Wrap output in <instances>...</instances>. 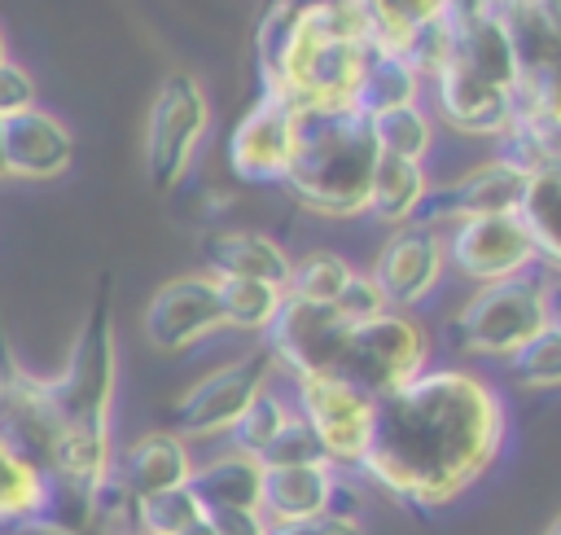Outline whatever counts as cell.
Segmentation results:
<instances>
[{
	"label": "cell",
	"mask_w": 561,
	"mask_h": 535,
	"mask_svg": "<svg viewBox=\"0 0 561 535\" xmlns=\"http://www.w3.org/2000/svg\"><path fill=\"white\" fill-rule=\"evenodd\" d=\"M504 447V399L469 368H425L373 408V439L355 465L412 513L465 496Z\"/></svg>",
	"instance_id": "cell-1"
},
{
	"label": "cell",
	"mask_w": 561,
	"mask_h": 535,
	"mask_svg": "<svg viewBox=\"0 0 561 535\" xmlns=\"http://www.w3.org/2000/svg\"><path fill=\"white\" fill-rule=\"evenodd\" d=\"M381 149L373 118L346 105H298L294 110V158L280 189L311 215L355 219L368 210V184Z\"/></svg>",
	"instance_id": "cell-2"
},
{
	"label": "cell",
	"mask_w": 561,
	"mask_h": 535,
	"mask_svg": "<svg viewBox=\"0 0 561 535\" xmlns=\"http://www.w3.org/2000/svg\"><path fill=\"white\" fill-rule=\"evenodd\" d=\"M373 48L381 44L355 0H298L280 92L298 105H346Z\"/></svg>",
	"instance_id": "cell-3"
},
{
	"label": "cell",
	"mask_w": 561,
	"mask_h": 535,
	"mask_svg": "<svg viewBox=\"0 0 561 535\" xmlns=\"http://www.w3.org/2000/svg\"><path fill=\"white\" fill-rule=\"evenodd\" d=\"M114 382H118V351H114V316H110V276H101L96 298L70 342L66 368L48 377L66 434L110 443Z\"/></svg>",
	"instance_id": "cell-4"
},
{
	"label": "cell",
	"mask_w": 561,
	"mask_h": 535,
	"mask_svg": "<svg viewBox=\"0 0 561 535\" xmlns=\"http://www.w3.org/2000/svg\"><path fill=\"white\" fill-rule=\"evenodd\" d=\"M425 360H430V333L408 311L386 307L381 316L351 325L333 377L377 403L399 386H408L416 373H425Z\"/></svg>",
	"instance_id": "cell-5"
},
{
	"label": "cell",
	"mask_w": 561,
	"mask_h": 535,
	"mask_svg": "<svg viewBox=\"0 0 561 535\" xmlns=\"http://www.w3.org/2000/svg\"><path fill=\"white\" fill-rule=\"evenodd\" d=\"M543 329V276H508L482 285L447 320V338L465 355H513L530 333Z\"/></svg>",
	"instance_id": "cell-6"
},
{
	"label": "cell",
	"mask_w": 561,
	"mask_h": 535,
	"mask_svg": "<svg viewBox=\"0 0 561 535\" xmlns=\"http://www.w3.org/2000/svg\"><path fill=\"white\" fill-rule=\"evenodd\" d=\"M206 123H210V101L202 83L188 70H171L158 83L145 118V175L158 193H171L184 180L193 149L206 136Z\"/></svg>",
	"instance_id": "cell-7"
},
{
	"label": "cell",
	"mask_w": 561,
	"mask_h": 535,
	"mask_svg": "<svg viewBox=\"0 0 561 535\" xmlns=\"http://www.w3.org/2000/svg\"><path fill=\"white\" fill-rule=\"evenodd\" d=\"M272 355L267 346L245 351L232 364H219L215 373H206L202 382H193L171 408H167V430L180 439H210V434H228V425L245 412V403L267 386L272 373Z\"/></svg>",
	"instance_id": "cell-8"
},
{
	"label": "cell",
	"mask_w": 561,
	"mask_h": 535,
	"mask_svg": "<svg viewBox=\"0 0 561 535\" xmlns=\"http://www.w3.org/2000/svg\"><path fill=\"white\" fill-rule=\"evenodd\" d=\"M346 333H351V325L337 316L333 303H302V298L285 294L272 325L263 329V346H267L272 364H280L294 382L298 377H333Z\"/></svg>",
	"instance_id": "cell-9"
},
{
	"label": "cell",
	"mask_w": 561,
	"mask_h": 535,
	"mask_svg": "<svg viewBox=\"0 0 561 535\" xmlns=\"http://www.w3.org/2000/svg\"><path fill=\"white\" fill-rule=\"evenodd\" d=\"M61 434H66V425H61V412L53 403L48 377L26 373L13 360L9 338L0 329V439L9 447H18L22 456H31L39 469H48Z\"/></svg>",
	"instance_id": "cell-10"
},
{
	"label": "cell",
	"mask_w": 561,
	"mask_h": 535,
	"mask_svg": "<svg viewBox=\"0 0 561 535\" xmlns=\"http://www.w3.org/2000/svg\"><path fill=\"white\" fill-rule=\"evenodd\" d=\"M373 399L359 395L355 386L337 377H298V417L316 434L324 460L337 465H359L373 439Z\"/></svg>",
	"instance_id": "cell-11"
},
{
	"label": "cell",
	"mask_w": 561,
	"mask_h": 535,
	"mask_svg": "<svg viewBox=\"0 0 561 535\" xmlns=\"http://www.w3.org/2000/svg\"><path fill=\"white\" fill-rule=\"evenodd\" d=\"M443 254L460 276H469L478 285H495V281L522 276V272H530V263H539L535 241H530L526 224L517 219V210L513 215H478V219L451 224V232L443 241Z\"/></svg>",
	"instance_id": "cell-12"
},
{
	"label": "cell",
	"mask_w": 561,
	"mask_h": 535,
	"mask_svg": "<svg viewBox=\"0 0 561 535\" xmlns=\"http://www.w3.org/2000/svg\"><path fill=\"white\" fill-rule=\"evenodd\" d=\"M294 110L289 92H259L228 136V167L245 184H280L294 158Z\"/></svg>",
	"instance_id": "cell-13"
},
{
	"label": "cell",
	"mask_w": 561,
	"mask_h": 535,
	"mask_svg": "<svg viewBox=\"0 0 561 535\" xmlns=\"http://www.w3.org/2000/svg\"><path fill=\"white\" fill-rule=\"evenodd\" d=\"M140 325H145L149 346L162 351V355H180V351L197 346L202 338L219 333L224 311H219L215 276L210 272H188V276H175V281L158 285Z\"/></svg>",
	"instance_id": "cell-14"
},
{
	"label": "cell",
	"mask_w": 561,
	"mask_h": 535,
	"mask_svg": "<svg viewBox=\"0 0 561 535\" xmlns=\"http://www.w3.org/2000/svg\"><path fill=\"white\" fill-rule=\"evenodd\" d=\"M526 171L508 158H491L438 189L425 193V202L416 206L412 224L438 228V224H460V219H478V215H513L522 206L526 193Z\"/></svg>",
	"instance_id": "cell-15"
},
{
	"label": "cell",
	"mask_w": 561,
	"mask_h": 535,
	"mask_svg": "<svg viewBox=\"0 0 561 535\" xmlns=\"http://www.w3.org/2000/svg\"><path fill=\"white\" fill-rule=\"evenodd\" d=\"M443 263H447V254H443L438 228L399 224V228L381 241V250H377L368 276L377 281V289L386 294V303H390L394 311H403V307H416V303L438 285Z\"/></svg>",
	"instance_id": "cell-16"
},
{
	"label": "cell",
	"mask_w": 561,
	"mask_h": 535,
	"mask_svg": "<svg viewBox=\"0 0 561 535\" xmlns=\"http://www.w3.org/2000/svg\"><path fill=\"white\" fill-rule=\"evenodd\" d=\"M434 83V101L447 127L465 132V136H504L513 123V92L500 83L478 79L473 70L443 61V70L430 79Z\"/></svg>",
	"instance_id": "cell-17"
},
{
	"label": "cell",
	"mask_w": 561,
	"mask_h": 535,
	"mask_svg": "<svg viewBox=\"0 0 561 535\" xmlns=\"http://www.w3.org/2000/svg\"><path fill=\"white\" fill-rule=\"evenodd\" d=\"M70 158H75V136L48 110L31 105V110H18V114L4 118L9 175H18V180H53V175H61L70 167Z\"/></svg>",
	"instance_id": "cell-18"
},
{
	"label": "cell",
	"mask_w": 561,
	"mask_h": 535,
	"mask_svg": "<svg viewBox=\"0 0 561 535\" xmlns=\"http://www.w3.org/2000/svg\"><path fill=\"white\" fill-rule=\"evenodd\" d=\"M337 469L329 460L311 465H263V491H259V513L276 522H302L337 509Z\"/></svg>",
	"instance_id": "cell-19"
},
{
	"label": "cell",
	"mask_w": 561,
	"mask_h": 535,
	"mask_svg": "<svg viewBox=\"0 0 561 535\" xmlns=\"http://www.w3.org/2000/svg\"><path fill=\"white\" fill-rule=\"evenodd\" d=\"M193 474V456L188 443L171 430H149L136 443L123 447V456H114V478L127 496H158V491H175L184 487Z\"/></svg>",
	"instance_id": "cell-20"
},
{
	"label": "cell",
	"mask_w": 561,
	"mask_h": 535,
	"mask_svg": "<svg viewBox=\"0 0 561 535\" xmlns=\"http://www.w3.org/2000/svg\"><path fill=\"white\" fill-rule=\"evenodd\" d=\"M202 259L210 276H237V281H267V285H289L294 259L263 232L245 228H224L202 241Z\"/></svg>",
	"instance_id": "cell-21"
},
{
	"label": "cell",
	"mask_w": 561,
	"mask_h": 535,
	"mask_svg": "<svg viewBox=\"0 0 561 535\" xmlns=\"http://www.w3.org/2000/svg\"><path fill=\"white\" fill-rule=\"evenodd\" d=\"M188 491L202 504V513H215V509H259L263 465L254 456H241V452L210 456L206 465H193Z\"/></svg>",
	"instance_id": "cell-22"
},
{
	"label": "cell",
	"mask_w": 561,
	"mask_h": 535,
	"mask_svg": "<svg viewBox=\"0 0 561 535\" xmlns=\"http://www.w3.org/2000/svg\"><path fill=\"white\" fill-rule=\"evenodd\" d=\"M421 92V75L390 48H373L368 61H364V75L351 92V105L364 114V118H377L386 110H399V105H412Z\"/></svg>",
	"instance_id": "cell-23"
},
{
	"label": "cell",
	"mask_w": 561,
	"mask_h": 535,
	"mask_svg": "<svg viewBox=\"0 0 561 535\" xmlns=\"http://www.w3.org/2000/svg\"><path fill=\"white\" fill-rule=\"evenodd\" d=\"M517 219L526 224V232L535 241V254L552 272H561V162L530 171Z\"/></svg>",
	"instance_id": "cell-24"
},
{
	"label": "cell",
	"mask_w": 561,
	"mask_h": 535,
	"mask_svg": "<svg viewBox=\"0 0 561 535\" xmlns=\"http://www.w3.org/2000/svg\"><path fill=\"white\" fill-rule=\"evenodd\" d=\"M430 193V175L421 162H408V158H394V153H381L377 167H373V184H368V210L386 224H412L416 206L425 202Z\"/></svg>",
	"instance_id": "cell-25"
},
{
	"label": "cell",
	"mask_w": 561,
	"mask_h": 535,
	"mask_svg": "<svg viewBox=\"0 0 561 535\" xmlns=\"http://www.w3.org/2000/svg\"><path fill=\"white\" fill-rule=\"evenodd\" d=\"M44 487V469L0 439V531H35Z\"/></svg>",
	"instance_id": "cell-26"
},
{
	"label": "cell",
	"mask_w": 561,
	"mask_h": 535,
	"mask_svg": "<svg viewBox=\"0 0 561 535\" xmlns=\"http://www.w3.org/2000/svg\"><path fill=\"white\" fill-rule=\"evenodd\" d=\"M219 285V311H224V329H241V333H263L285 298L280 285L267 281H237V276H215Z\"/></svg>",
	"instance_id": "cell-27"
},
{
	"label": "cell",
	"mask_w": 561,
	"mask_h": 535,
	"mask_svg": "<svg viewBox=\"0 0 561 535\" xmlns=\"http://www.w3.org/2000/svg\"><path fill=\"white\" fill-rule=\"evenodd\" d=\"M289 417H294V408L276 395V390H259L250 403H245V412L228 425V439H232V452H241V456H254V460H263V452L276 443V434L289 425Z\"/></svg>",
	"instance_id": "cell-28"
},
{
	"label": "cell",
	"mask_w": 561,
	"mask_h": 535,
	"mask_svg": "<svg viewBox=\"0 0 561 535\" xmlns=\"http://www.w3.org/2000/svg\"><path fill=\"white\" fill-rule=\"evenodd\" d=\"M294 13H298V0H272L263 9L259 26H254V75H259V92H280V66H285Z\"/></svg>",
	"instance_id": "cell-29"
},
{
	"label": "cell",
	"mask_w": 561,
	"mask_h": 535,
	"mask_svg": "<svg viewBox=\"0 0 561 535\" xmlns=\"http://www.w3.org/2000/svg\"><path fill=\"white\" fill-rule=\"evenodd\" d=\"M373 140L381 153H394V158H408V162H421L434 145V123L430 114L412 101V105H399V110H386L373 118Z\"/></svg>",
	"instance_id": "cell-30"
},
{
	"label": "cell",
	"mask_w": 561,
	"mask_h": 535,
	"mask_svg": "<svg viewBox=\"0 0 561 535\" xmlns=\"http://www.w3.org/2000/svg\"><path fill=\"white\" fill-rule=\"evenodd\" d=\"M359 13L368 18V31L381 48H399L416 26L443 13V0H355Z\"/></svg>",
	"instance_id": "cell-31"
},
{
	"label": "cell",
	"mask_w": 561,
	"mask_h": 535,
	"mask_svg": "<svg viewBox=\"0 0 561 535\" xmlns=\"http://www.w3.org/2000/svg\"><path fill=\"white\" fill-rule=\"evenodd\" d=\"M351 272H355V268H351L342 254H333V250H311V254H302V259L294 263L285 294H294V298H302V303H337V294L346 289Z\"/></svg>",
	"instance_id": "cell-32"
},
{
	"label": "cell",
	"mask_w": 561,
	"mask_h": 535,
	"mask_svg": "<svg viewBox=\"0 0 561 535\" xmlns=\"http://www.w3.org/2000/svg\"><path fill=\"white\" fill-rule=\"evenodd\" d=\"M508 377L526 390H552L561 386V333L557 329H539L530 333L513 355H508Z\"/></svg>",
	"instance_id": "cell-33"
},
{
	"label": "cell",
	"mask_w": 561,
	"mask_h": 535,
	"mask_svg": "<svg viewBox=\"0 0 561 535\" xmlns=\"http://www.w3.org/2000/svg\"><path fill=\"white\" fill-rule=\"evenodd\" d=\"M197 517H202V504L193 500L188 482L175 491H158V496L136 500V535H180Z\"/></svg>",
	"instance_id": "cell-34"
},
{
	"label": "cell",
	"mask_w": 561,
	"mask_h": 535,
	"mask_svg": "<svg viewBox=\"0 0 561 535\" xmlns=\"http://www.w3.org/2000/svg\"><path fill=\"white\" fill-rule=\"evenodd\" d=\"M311 460H324V452H320L316 434L307 430V421L294 412V417H289V425L276 434V443L263 452V460H259V465H311Z\"/></svg>",
	"instance_id": "cell-35"
},
{
	"label": "cell",
	"mask_w": 561,
	"mask_h": 535,
	"mask_svg": "<svg viewBox=\"0 0 561 535\" xmlns=\"http://www.w3.org/2000/svg\"><path fill=\"white\" fill-rule=\"evenodd\" d=\"M337 316L346 320V325H364V320H373V316H381L390 303H386V294L377 289V281L368 276V272H351V281H346V289L337 294Z\"/></svg>",
	"instance_id": "cell-36"
},
{
	"label": "cell",
	"mask_w": 561,
	"mask_h": 535,
	"mask_svg": "<svg viewBox=\"0 0 561 535\" xmlns=\"http://www.w3.org/2000/svg\"><path fill=\"white\" fill-rule=\"evenodd\" d=\"M267 535H364V526L351 513H320V517H302V522H267Z\"/></svg>",
	"instance_id": "cell-37"
},
{
	"label": "cell",
	"mask_w": 561,
	"mask_h": 535,
	"mask_svg": "<svg viewBox=\"0 0 561 535\" xmlns=\"http://www.w3.org/2000/svg\"><path fill=\"white\" fill-rule=\"evenodd\" d=\"M35 105V83L18 61H0V118L31 110Z\"/></svg>",
	"instance_id": "cell-38"
},
{
	"label": "cell",
	"mask_w": 561,
	"mask_h": 535,
	"mask_svg": "<svg viewBox=\"0 0 561 535\" xmlns=\"http://www.w3.org/2000/svg\"><path fill=\"white\" fill-rule=\"evenodd\" d=\"M206 517L215 535H267V517L259 509H215Z\"/></svg>",
	"instance_id": "cell-39"
},
{
	"label": "cell",
	"mask_w": 561,
	"mask_h": 535,
	"mask_svg": "<svg viewBox=\"0 0 561 535\" xmlns=\"http://www.w3.org/2000/svg\"><path fill=\"white\" fill-rule=\"evenodd\" d=\"M543 325L561 333V272L543 276Z\"/></svg>",
	"instance_id": "cell-40"
},
{
	"label": "cell",
	"mask_w": 561,
	"mask_h": 535,
	"mask_svg": "<svg viewBox=\"0 0 561 535\" xmlns=\"http://www.w3.org/2000/svg\"><path fill=\"white\" fill-rule=\"evenodd\" d=\"M180 535H215V526H210V517L202 513V517H197V522H188V526H184Z\"/></svg>",
	"instance_id": "cell-41"
},
{
	"label": "cell",
	"mask_w": 561,
	"mask_h": 535,
	"mask_svg": "<svg viewBox=\"0 0 561 535\" xmlns=\"http://www.w3.org/2000/svg\"><path fill=\"white\" fill-rule=\"evenodd\" d=\"M0 180H9V162H4V118H0Z\"/></svg>",
	"instance_id": "cell-42"
},
{
	"label": "cell",
	"mask_w": 561,
	"mask_h": 535,
	"mask_svg": "<svg viewBox=\"0 0 561 535\" xmlns=\"http://www.w3.org/2000/svg\"><path fill=\"white\" fill-rule=\"evenodd\" d=\"M443 4H491V0H443Z\"/></svg>",
	"instance_id": "cell-43"
},
{
	"label": "cell",
	"mask_w": 561,
	"mask_h": 535,
	"mask_svg": "<svg viewBox=\"0 0 561 535\" xmlns=\"http://www.w3.org/2000/svg\"><path fill=\"white\" fill-rule=\"evenodd\" d=\"M548 535H561V513H557V522L548 526Z\"/></svg>",
	"instance_id": "cell-44"
},
{
	"label": "cell",
	"mask_w": 561,
	"mask_h": 535,
	"mask_svg": "<svg viewBox=\"0 0 561 535\" xmlns=\"http://www.w3.org/2000/svg\"><path fill=\"white\" fill-rule=\"evenodd\" d=\"M0 61H9V48H4V35H0Z\"/></svg>",
	"instance_id": "cell-45"
},
{
	"label": "cell",
	"mask_w": 561,
	"mask_h": 535,
	"mask_svg": "<svg viewBox=\"0 0 561 535\" xmlns=\"http://www.w3.org/2000/svg\"><path fill=\"white\" fill-rule=\"evenodd\" d=\"M495 4H500V0H495Z\"/></svg>",
	"instance_id": "cell-46"
}]
</instances>
